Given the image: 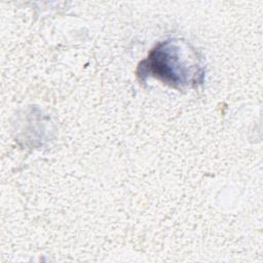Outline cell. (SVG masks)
<instances>
[{
    "label": "cell",
    "instance_id": "cell-1",
    "mask_svg": "<svg viewBox=\"0 0 263 263\" xmlns=\"http://www.w3.org/2000/svg\"><path fill=\"white\" fill-rule=\"evenodd\" d=\"M140 70L141 74H148L173 86L197 82L198 76L202 75L196 54L173 41L158 44L142 62Z\"/></svg>",
    "mask_w": 263,
    "mask_h": 263
}]
</instances>
